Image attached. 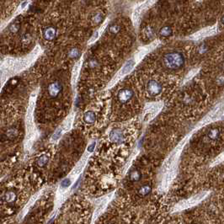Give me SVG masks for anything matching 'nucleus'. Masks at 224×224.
<instances>
[{
  "label": "nucleus",
  "mask_w": 224,
  "mask_h": 224,
  "mask_svg": "<svg viewBox=\"0 0 224 224\" xmlns=\"http://www.w3.org/2000/svg\"><path fill=\"white\" fill-rule=\"evenodd\" d=\"M164 63L165 67H168L169 69H179L184 65L185 58H184V56L180 52H177V51L169 52L164 56Z\"/></svg>",
  "instance_id": "f257e3e1"
},
{
  "label": "nucleus",
  "mask_w": 224,
  "mask_h": 224,
  "mask_svg": "<svg viewBox=\"0 0 224 224\" xmlns=\"http://www.w3.org/2000/svg\"><path fill=\"white\" fill-rule=\"evenodd\" d=\"M209 194H210L209 191H203V192L200 193V194H198L196 196H193L192 198L185 200L182 204H180L179 207H180V209H185L188 208V207H190V206H193L195 205L200 203L202 200H204L205 198Z\"/></svg>",
  "instance_id": "f03ea898"
},
{
  "label": "nucleus",
  "mask_w": 224,
  "mask_h": 224,
  "mask_svg": "<svg viewBox=\"0 0 224 224\" xmlns=\"http://www.w3.org/2000/svg\"><path fill=\"white\" fill-rule=\"evenodd\" d=\"M162 85L157 80H150L147 85V92L150 96H156L161 93Z\"/></svg>",
  "instance_id": "7ed1b4c3"
},
{
  "label": "nucleus",
  "mask_w": 224,
  "mask_h": 224,
  "mask_svg": "<svg viewBox=\"0 0 224 224\" xmlns=\"http://www.w3.org/2000/svg\"><path fill=\"white\" fill-rule=\"evenodd\" d=\"M63 90V85L59 81H54L51 83L48 86L47 91L48 94L51 96V98H56L59 95V94Z\"/></svg>",
  "instance_id": "20e7f679"
},
{
  "label": "nucleus",
  "mask_w": 224,
  "mask_h": 224,
  "mask_svg": "<svg viewBox=\"0 0 224 224\" xmlns=\"http://www.w3.org/2000/svg\"><path fill=\"white\" fill-rule=\"evenodd\" d=\"M110 139L113 143L120 144V143H122L125 140V135L122 130L115 129L111 131V132L110 133Z\"/></svg>",
  "instance_id": "39448f33"
},
{
  "label": "nucleus",
  "mask_w": 224,
  "mask_h": 224,
  "mask_svg": "<svg viewBox=\"0 0 224 224\" xmlns=\"http://www.w3.org/2000/svg\"><path fill=\"white\" fill-rule=\"evenodd\" d=\"M133 96V92L130 89H123L118 94V99L121 103H126L131 99Z\"/></svg>",
  "instance_id": "423d86ee"
},
{
  "label": "nucleus",
  "mask_w": 224,
  "mask_h": 224,
  "mask_svg": "<svg viewBox=\"0 0 224 224\" xmlns=\"http://www.w3.org/2000/svg\"><path fill=\"white\" fill-rule=\"evenodd\" d=\"M56 35H57V31L54 27H47L44 30L43 36L44 38L47 41H52L55 39Z\"/></svg>",
  "instance_id": "0eeeda50"
},
{
  "label": "nucleus",
  "mask_w": 224,
  "mask_h": 224,
  "mask_svg": "<svg viewBox=\"0 0 224 224\" xmlns=\"http://www.w3.org/2000/svg\"><path fill=\"white\" fill-rule=\"evenodd\" d=\"M96 120V116L93 111H87L83 115V121L88 124H93Z\"/></svg>",
  "instance_id": "6e6552de"
},
{
  "label": "nucleus",
  "mask_w": 224,
  "mask_h": 224,
  "mask_svg": "<svg viewBox=\"0 0 224 224\" xmlns=\"http://www.w3.org/2000/svg\"><path fill=\"white\" fill-rule=\"evenodd\" d=\"M152 191V188L148 185H144L141 186V188L138 190V195L140 196L145 197L148 196Z\"/></svg>",
  "instance_id": "1a4fd4ad"
},
{
  "label": "nucleus",
  "mask_w": 224,
  "mask_h": 224,
  "mask_svg": "<svg viewBox=\"0 0 224 224\" xmlns=\"http://www.w3.org/2000/svg\"><path fill=\"white\" fill-rule=\"evenodd\" d=\"M135 65V62H134L132 59H131L129 60L127 63L125 64V66L123 67V69L122 71V74H126V73H128L132 69V67Z\"/></svg>",
  "instance_id": "9d476101"
},
{
  "label": "nucleus",
  "mask_w": 224,
  "mask_h": 224,
  "mask_svg": "<svg viewBox=\"0 0 224 224\" xmlns=\"http://www.w3.org/2000/svg\"><path fill=\"white\" fill-rule=\"evenodd\" d=\"M4 200L8 203H11L14 202L16 200V194L14 191H8L7 193H5L4 196Z\"/></svg>",
  "instance_id": "9b49d317"
},
{
  "label": "nucleus",
  "mask_w": 224,
  "mask_h": 224,
  "mask_svg": "<svg viewBox=\"0 0 224 224\" xmlns=\"http://www.w3.org/2000/svg\"><path fill=\"white\" fill-rule=\"evenodd\" d=\"M141 173H140V171H138V170H132L129 174L130 180L132 181V182L138 181L140 179H141Z\"/></svg>",
  "instance_id": "f8f14e48"
},
{
  "label": "nucleus",
  "mask_w": 224,
  "mask_h": 224,
  "mask_svg": "<svg viewBox=\"0 0 224 224\" xmlns=\"http://www.w3.org/2000/svg\"><path fill=\"white\" fill-rule=\"evenodd\" d=\"M6 136L8 137V138H15L18 136V130L15 128V127H11L7 131V133H6Z\"/></svg>",
  "instance_id": "ddd939ff"
},
{
  "label": "nucleus",
  "mask_w": 224,
  "mask_h": 224,
  "mask_svg": "<svg viewBox=\"0 0 224 224\" xmlns=\"http://www.w3.org/2000/svg\"><path fill=\"white\" fill-rule=\"evenodd\" d=\"M171 33H172V30L169 26H164V27H163L160 30V35L162 36H164V37L169 36V35H171Z\"/></svg>",
  "instance_id": "4468645a"
},
{
  "label": "nucleus",
  "mask_w": 224,
  "mask_h": 224,
  "mask_svg": "<svg viewBox=\"0 0 224 224\" xmlns=\"http://www.w3.org/2000/svg\"><path fill=\"white\" fill-rule=\"evenodd\" d=\"M222 162H224V152L223 153H220L217 157L213 160V162L212 163V164H211V166H215V165H217V164H221V163H222Z\"/></svg>",
  "instance_id": "2eb2a0df"
},
{
  "label": "nucleus",
  "mask_w": 224,
  "mask_h": 224,
  "mask_svg": "<svg viewBox=\"0 0 224 224\" xmlns=\"http://www.w3.org/2000/svg\"><path fill=\"white\" fill-rule=\"evenodd\" d=\"M49 161V157L47 156V155H42L41 157H40V158L38 159V162L37 164L39 165L40 167H43L45 165L47 164V163Z\"/></svg>",
  "instance_id": "dca6fc26"
},
{
  "label": "nucleus",
  "mask_w": 224,
  "mask_h": 224,
  "mask_svg": "<svg viewBox=\"0 0 224 224\" xmlns=\"http://www.w3.org/2000/svg\"><path fill=\"white\" fill-rule=\"evenodd\" d=\"M79 56V49H77V48H73V49H72L69 52V57H70L71 58H77Z\"/></svg>",
  "instance_id": "f3484780"
},
{
  "label": "nucleus",
  "mask_w": 224,
  "mask_h": 224,
  "mask_svg": "<svg viewBox=\"0 0 224 224\" xmlns=\"http://www.w3.org/2000/svg\"><path fill=\"white\" fill-rule=\"evenodd\" d=\"M109 31H110V33H113V34H116L118 32L120 31V26L118 24H112L111 26H110L109 28Z\"/></svg>",
  "instance_id": "a211bd4d"
},
{
  "label": "nucleus",
  "mask_w": 224,
  "mask_h": 224,
  "mask_svg": "<svg viewBox=\"0 0 224 224\" xmlns=\"http://www.w3.org/2000/svg\"><path fill=\"white\" fill-rule=\"evenodd\" d=\"M103 19V15L100 14V13H98V14H96L94 16V18H93V22L94 24H99Z\"/></svg>",
  "instance_id": "6ab92c4d"
},
{
  "label": "nucleus",
  "mask_w": 224,
  "mask_h": 224,
  "mask_svg": "<svg viewBox=\"0 0 224 224\" xmlns=\"http://www.w3.org/2000/svg\"><path fill=\"white\" fill-rule=\"evenodd\" d=\"M145 34H146V36L148 38V39H151L152 37L153 36V30L151 29V28L149 27H147L145 29Z\"/></svg>",
  "instance_id": "aec40b11"
},
{
  "label": "nucleus",
  "mask_w": 224,
  "mask_h": 224,
  "mask_svg": "<svg viewBox=\"0 0 224 224\" xmlns=\"http://www.w3.org/2000/svg\"><path fill=\"white\" fill-rule=\"evenodd\" d=\"M71 185V180L69 179H65L61 183V186L63 188H67Z\"/></svg>",
  "instance_id": "412c9836"
},
{
  "label": "nucleus",
  "mask_w": 224,
  "mask_h": 224,
  "mask_svg": "<svg viewBox=\"0 0 224 224\" xmlns=\"http://www.w3.org/2000/svg\"><path fill=\"white\" fill-rule=\"evenodd\" d=\"M216 83H218V85H222V84H224V74L220 75V76L217 77Z\"/></svg>",
  "instance_id": "4be33fe9"
},
{
  "label": "nucleus",
  "mask_w": 224,
  "mask_h": 224,
  "mask_svg": "<svg viewBox=\"0 0 224 224\" xmlns=\"http://www.w3.org/2000/svg\"><path fill=\"white\" fill-rule=\"evenodd\" d=\"M31 41V38H30V35H24L23 38H22V42H26V44H28Z\"/></svg>",
  "instance_id": "5701e85b"
},
{
  "label": "nucleus",
  "mask_w": 224,
  "mask_h": 224,
  "mask_svg": "<svg viewBox=\"0 0 224 224\" xmlns=\"http://www.w3.org/2000/svg\"><path fill=\"white\" fill-rule=\"evenodd\" d=\"M18 30H19V25H17V24H13L11 27H10V31L13 33H15V32L18 31Z\"/></svg>",
  "instance_id": "b1692460"
},
{
  "label": "nucleus",
  "mask_w": 224,
  "mask_h": 224,
  "mask_svg": "<svg viewBox=\"0 0 224 224\" xmlns=\"http://www.w3.org/2000/svg\"><path fill=\"white\" fill-rule=\"evenodd\" d=\"M207 51V48H206V46H201V47H200V49H199V52L200 53H205L206 51Z\"/></svg>",
  "instance_id": "393cba45"
},
{
  "label": "nucleus",
  "mask_w": 224,
  "mask_h": 224,
  "mask_svg": "<svg viewBox=\"0 0 224 224\" xmlns=\"http://www.w3.org/2000/svg\"><path fill=\"white\" fill-rule=\"evenodd\" d=\"M94 146H95V143H93V144H91L89 147V148H88V150L89 151V152H91V151H93V149L94 148Z\"/></svg>",
  "instance_id": "a878e982"
},
{
  "label": "nucleus",
  "mask_w": 224,
  "mask_h": 224,
  "mask_svg": "<svg viewBox=\"0 0 224 224\" xmlns=\"http://www.w3.org/2000/svg\"><path fill=\"white\" fill-rule=\"evenodd\" d=\"M222 24H224V15L222 18Z\"/></svg>",
  "instance_id": "bb28decb"
}]
</instances>
